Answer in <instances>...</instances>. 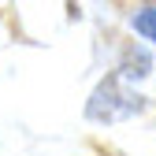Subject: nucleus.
I'll use <instances>...</instances> for the list:
<instances>
[{
    "label": "nucleus",
    "mask_w": 156,
    "mask_h": 156,
    "mask_svg": "<svg viewBox=\"0 0 156 156\" xmlns=\"http://www.w3.org/2000/svg\"><path fill=\"white\" fill-rule=\"evenodd\" d=\"M145 108V97L130 93L119 86V74H108L101 86H97V93L89 97L86 104V115L97 123H119V119H130V115H138Z\"/></svg>",
    "instance_id": "1"
},
{
    "label": "nucleus",
    "mask_w": 156,
    "mask_h": 156,
    "mask_svg": "<svg viewBox=\"0 0 156 156\" xmlns=\"http://www.w3.org/2000/svg\"><path fill=\"white\" fill-rule=\"evenodd\" d=\"M149 71H152V60H149L145 48H134V52L126 56V63H123V74H126V78H145Z\"/></svg>",
    "instance_id": "2"
},
{
    "label": "nucleus",
    "mask_w": 156,
    "mask_h": 156,
    "mask_svg": "<svg viewBox=\"0 0 156 156\" xmlns=\"http://www.w3.org/2000/svg\"><path fill=\"white\" fill-rule=\"evenodd\" d=\"M134 30L141 37H149V41H156V8H141L134 15Z\"/></svg>",
    "instance_id": "3"
}]
</instances>
